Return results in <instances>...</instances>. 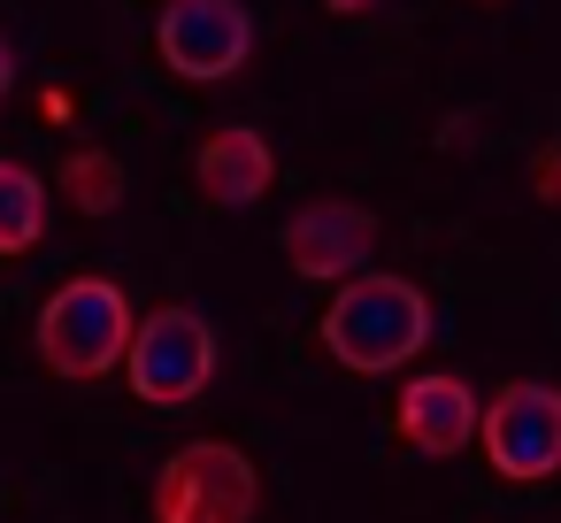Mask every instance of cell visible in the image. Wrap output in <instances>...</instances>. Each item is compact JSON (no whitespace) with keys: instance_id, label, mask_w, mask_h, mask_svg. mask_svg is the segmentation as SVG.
Returning <instances> with one entry per match:
<instances>
[{"instance_id":"obj_1","label":"cell","mask_w":561,"mask_h":523,"mask_svg":"<svg viewBox=\"0 0 561 523\" xmlns=\"http://www.w3.org/2000/svg\"><path fill=\"white\" fill-rule=\"evenodd\" d=\"M316 331H323V346H331L339 369L385 377V369H400V362L423 354V339H431V300H423V285H408V277H392V270H362V277H346V285L331 293V308H323Z\"/></svg>"},{"instance_id":"obj_2","label":"cell","mask_w":561,"mask_h":523,"mask_svg":"<svg viewBox=\"0 0 561 523\" xmlns=\"http://www.w3.org/2000/svg\"><path fill=\"white\" fill-rule=\"evenodd\" d=\"M131 323H139V316H131L124 285H108V277H70V285L47 293L32 339H39V362H47L55 377L93 385V377H108V369L124 362Z\"/></svg>"},{"instance_id":"obj_3","label":"cell","mask_w":561,"mask_h":523,"mask_svg":"<svg viewBox=\"0 0 561 523\" xmlns=\"http://www.w3.org/2000/svg\"><path fill=\"white\" fill-rule=\"evenodd\" d=\"M262 469L231 439H193L154 469V523H254Z\"/></svg>"},{"instance_id":"obj_4","label":"cell","mask_w":561,"mask_h":523,"mask_svg":"<svg viewBox=\"0 0 561 523\" xmlns=\"http://www.w3.org/2000/svg\"><path fill=\"white\" fill-rule=\"evenodd\" d=\"M124 377L147 408H193L216 377V323L201 308H154L147 323H131L124 346Z\"/></svg>"},{"instance_id":"obj_5","label":"cell","mask_w":561,"mask_h":523,"mask_svg":"<svg viewBox=\"0 0 561 523\" xmlns=\"http://www.w3.org/2000/svg\"><path fill=\"white\" fill-rule=\"evenodd\" d=\"M477 446L492 462V477L507 485H538L561 469V385H500L492 408H477Z\"/></svg>"},{"instance_id":"obj_6","label":"cell","mask_w":561,"mask_h":523,"mask_svg":"<svg viewBox=\"0 0 561 523\" xmlns=\"http://www.w3.org/2000/svg\"><path fill=\"white\" fill-rule=\"evenodd\" d=\"M154 47H162V62L185 86H224L254 55V16L239 9V0H162Z\"/></svg>"},{"instance_id":"obj_7","label":"cell","mask_w":561,"mask_h":523,"mask_svg":"<svg viewBox=\"0 0 561 523\" xmlns=\"http://www.w3.org/2000/svg\"><path fill=\"white\" fill-rule=\"evenodd\" d=\"M369 254H377V216L362 208V201H308L293 224H285V262H293V277H316V285H346V277H362L369 270Z\"/></svg>"},{"instance_id":"obj_8","label":"cell","mask_w":561,"mask_h":523,"mask_svg":"<svg viewBox=\"0 0 561 523\" xmlns=\"http://www.w3.org/2000/svg\"><path fill=\"white\" fill-rule=\"evenodd\" d=\"M392 423H400V439H408L423 462H446V454H461V446L477 439V393H469L461 377H446V369L408 377Z\"/></svg>"},{"instance_id":"obj_9","label":"cell","mask_w":561,"mask_h":523,"mask_svg":"<svg viewBox=\"0 0 561 523\" xmlns=\"http://www.w3.org/2000/svg\"><path fill=\"white\" fill-rule=\"evenodd\" d=\"M193 185H201L208 208H254V201L277 185V155H270V139H262L254 124H224V132L201 139Z\"/></svg>"},{"instance_id":"obj_10","label":"cell","mask_w":561,"mask_h":523,"mask_svg":"<svg viewBox=\"0 0 561 523\" xmlns=\"http://www.w3.org/2000/svg\"><path fill=\"white\" fill-rule=\"evenodd\" d=\"M55 185H62V201L78 216H116L124 208V162L108 147H70L62 170H55Z\"/></svg>"},{"instance_id":"obj_11","label":"cell","mask_w":561,"mask_h":523,"mask_svg":"<svg viewBox=\"0 0 561 523\" xmlns=\"http://www.w3.org/2000/svg\"><path fill=\"white\" fill-rule=\"evenodd\" d=\"M47 239V185L0 155V254H32Z\"/></svg>"},{"instance_id":"obj_12","label":"cell","mask_w":561,"mask_h":523,"mask_svg":"<svg viewBox=\"0 0 561 523\" xmlns=\"http://www.w3.org/2000/svg\"><path fill=\"white\" fill-rule=\"evenodd\" d=\"M9 93H16V47L0 39V101H9Z\"/></svg>"},{"instance_id":"obj_13","label":"cell","mask_w":561,"mask_h":523,"mask_svg":"<svg viewBox=\"0 0 561 523\" xmlns=\"http://www.w3.org/2000/svg\"><path fill=\"white\" fill-rule=\"evenodd\" d=\"M538 193H561V155H546V162H538Z\"/></svg>"},{"instance_id":"obj_14","label":"cell","mask_w":561,"mask_h":523,"mask_svg":"<svg viewBox=\"0 0 561 523\" xmlns=\"http://www.w3.org/2000/svg\"><path fill=\"white\" fill-rule=\"evenodd\" d=\"M354 9H369V0H331V16H354Z\"/></svg>"}]
</instances>
